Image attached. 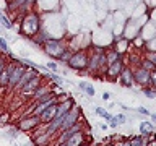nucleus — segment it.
I'll return each mask as SVG.
<instances>
[{"instance_id":"obj_23","label":"nucleus","mask_w":156,"mask_h":146,"mask_svg":"<svg viewBox=\"0 0 156 146\" xmlns=\"http://www.w3.org/2000/svg\"><path fill=\"white\" fill-rule=\"evenodd\" d=\"M148 60L153 63V65L156 67V54L154 52H151V54H148Z\"/></svg>"},{"instance_id":"obj_19","label":"nucleus","mask_w":156,"mask_h":146,"mask_svg":"<svg viewBox=\"0 0 156 146\" xmlns=\"http://www.w3.org/2000/svg\"><path fill=\"white\" fill-rule=\"evenodd\" d=\"M96 114L101 115V117H104V120H111V119H112V115H111L107 110L102 109V107H98V109H96Z\"/></svg>"},{"instance_id":"obj_12","label":"nucleus","mask_w":156,"mask_h":146,"mask_svg":"<svg viewBox=\"0 0 156 146\" xmlns=\"http://www.w3.org/2000/svg\"><path fill=\"white\" fill-rule=\"evenodd\" d=\"M133 78H135V81L136 83H140V85H150V71L146 70V68H140L136 73H133Z\"/></svg>"},{"instance_id":"obj_7","label":"nucleus","mask_w":156,"mask_h":146,"mask_svg":"<svg viewBox=\"0 0 156 146\" xmlns=\"http://www.w3.org/2000/svg\"><path fill=\"white\" fill-rule=\"evenodd\" d=\"M41 83H42V76L41 75H36V76L31 78V80H29L26 85L21 88V92H23V94H33V92L36 91L39 86H41Z\"/></svg>"},{"instance_id":"obj_5","label":"nucleus","mask_w":156,"mask_h":146,"mask_svg":"<svg viewBox=\"0 0 156 146\" xmlns=\"http://www.w3.org/2000/svg\"><path fill=\"white\" fill-rule=\"evenodd\" d=\"M107 63V57H106V54L104 52H94L93 54V57L88 60V68H90L91 71H96V70H99V68H102Z\"/></svg>"},{"instance_id":"obj_3","label":"nucleus","mask_w":156,"mask_h":146,"mask_svg":"<svg viewBox=\"0 0 156 146\" xmlns=\"http://www.w3.org/2000/svg\"><path fill=\"white\" fill-rule=\"evenodd\" d=\"M80 122V109L73 104V107L70 110L65 114V117H63V122H62V125H60V130H58V133L63 130H68L70 127H73L75 123H78Z\"/></svg>"},{"instance_id":"obj_29","label":"nucleus","mask_w":156,"mask_h":146,"mask_svg":"<svg viewBox=\"0 0 156 146\" xmlns=\"http://www.w3.org/2000/svg\"><path fill=\"white\" fill-rule=\"evenodd\" d=\"M0 29H2V28H0Z\"/></svg>"},{"instance_id":"obj_18","label":"nucleus","mask_w":156,"mask_h":146,"mask_svg":"<svg viewBox=\"0 0 156 146\" xmlns=\"http://www.w3.org/2000/svg\"><path fill=\"white\" fill-rule=\"evenodd\" d=\"M78 88L85 91L88 96H94V88H93V85H90V83H85V81H81V83H78Z\"/></svg>"},{"instance_id":"obj_16","label":"nucleus","mask_w":156,"mask_h":146,"mask_svg":"<svg viewBox=\"0 0 156 146\" xmlns=\"http://www.w3.org/2000/svg\"><path fill=\"white\" fill-rule=\"evenodd\" d=\"M49 92H52V91H51V88H49V86H39L37 89L33 92V99H34V101H39L42 96L49 94Z\"/></svg>"},{"instance_id":"obj_20","label":"nucleus","mask_w":156,"mask_h":146,"mask_svg":"<svg viewBox=\"0 0 156 146\" xmlns=\"http://www.w3.org/2000/svg\"><path fill=\"white\" fill-rule=\"evenodd\" d=\"M143 94H145L146 97H150V99H154V97H156V91L150 89V88H145V89H143Z\"/></svg>"},{"instance_id":"obj_25","label":"nucleus","mask_w":156,"mask_h":146,"mask_svg":"<svg viewBox=\"0 0 156 146\" xmlns=\"http://www.w3.org/2000/svg\"><path fill=\"white\" fill-rule=\"evenodd\" d=\"M138 112H140V114H143V115H150V112L146 110L145 107H138Z\"/></svg>"},{"instance_id":"obj_21","label":"nucleus","mask_w":156,"mask_h":146,"mask_svg":"<svg viewBox=\"0 0 156 146\" xmlns=\"http://www.w3.org/2000/svg\"><path fill=\"white\" fill-rule=\"evenodd\" d=\"M0 50H2V52H7L8 50V46H7V42H5L3 37H0Z\"/></svg>"},{"instance_id":"obj_6","label":"nucleus","mask_w":156,"mask_h":146,"mask_svg":"<svg viewBox=\"0 0 156 146\" xmlns=\"http://www.w3.org/2000/svg\"><path fill=\"white\" fill-rule=\"evenodd\" d=\"M26 71V67L21 65L20 62L15 63V67H13V71H12V75H10V81H8V88H15L18 85V81L21 80V76H23V73Z\"/></svg>"},{"instance_id":"obj_15","label":"nucleus","mask_w":156,"mask_h":146,"mask_svg":"<svg viewBox=\"0 0 156 146\" xmlns=\"http://www.w3.org/2000/svg\"><path fill=\"white\" fill-rule=\"evenodd\" d=\"M120 75H122V85L124 86H132L133 85V73H132L129 68H124Z\"/></svg>"},{"instance_id":"obj_11","label":"nucleus","mask_w":156,"mask_h":146,"mask_svg":"<svg viewBox=\"0 0 156 146\" xmlns=\"http://www.w3.org/2000/svg\"><path fill=\"white\" fill-rule=\"evenodd\" d=\"M122 70H124V63H122V58L119 57L117 60H114L112 63H109L107 65V75L109 76H117L120 75Z\"/></svg>"},{"instance_id":"obj_4","label":"nucleus","mask_w":156,"mask_h":146,"mask_svg":"<svg viewBox=\"0 0 156 146\" xmlns=\"http://www.w3.org/2000/svg\"><path fill=\"white\" fill-rule=\"evenodd\" d=\"M68 65L73 70H83L88 67V55L83 50H78L75 54H72V57L68 58Z\"/></svg>"},{"instance_id":"obj_24","label":"nucleus","mask_w":156,"mask_h":146,"mask_svg":"<svg viewBox=\"0 0 156 146\" xmlns=\"http://www.w3.org/2000/svg\"><path fill=\"white\" fill-rule=\"evenodd\" d=\"M47 68H49V70H52V71H55V70H57V65H55L54 62H49V63H47Z\"/></svg>"},{"instance_id":"obj_2","label":"nucleus","mask_w":156,"mask_h":146,"mask_svg":"<svg viewBox=\"0 0 156 146\" xmlns=\"http://www.w3.org/2000/svg\"><path fill=\"white\" fill-rule=\"evenodd\" d=\"M44 49H46V54H49L51 57H55V58H60L62 54L65 52V46L58 39H47L44 42Z\"/></svg>"},{"instance_id":"obj_14","label":"nucleus","mask_w":156,"mask_h":146,"mask_svg":"<svg viewBox=\"0 0 156 146\" xmlns=\"http://www.w3.org/2000/svg\"><path fill=\"white\" fill-rule=\"evenodd\" d=\"M154 133V125L151 122H141L140 123V135L143 136H151Z\"/></svg>"},{"instance_id":"obj_28","label":"nucleus","mask_w":156,"mask_h":146,"mask_svg":"<svg viewBox=\"0 0 156 146\" xmlns=\"http://www.w3.org/2000/svg\"><path fill=\"white\" fill-rule=\"evenodd\" d=\"M80 146H90V144H88V143H83V144H80Z\"/></svg>"},{"instance_id":"obj_22","label":"nucleus","mask_w":156,"mask_h":146,"mask_svg":"<svg viewBox=\"0 0 156 146\" xmlns=\"http://www.w3.org/2000/svg\"><path fill=\"white\" fill-rule=\"evenodd\" d=\"M150 83L156 88V70H153V71L150 73Z\"/></svg>"},{"instance_id":"obj_17","label":"nucleus","mask_w":156,"mask_h":146,"mask_svg":"<svg viewBox=\"0 0 156 146\" xmlns=\"http://www.w3.org/2000/svg\"><path fill=\"white\" fill-rule=\"evenodd\" d=\"M148 136H133V138L130 140V146H148Z\"/></svg>"},{"instance_id":"obj_26","label":"nucleus","mask_w":156,"mask_h":146,"mask_svg":"<svg viewBox=\"0 0 156 146\" xmlns=\"http://www.w3.org/2000/svg\"><path fill=\"white\" fill-rule=\"evenodd\" d=\"M117 146H130V141H122V143H119Z\"/></svg>"},{"instance_id":"obj_9","label":"nucleus","mask_w":156,"mask_h":146,"mask_svg":"<svg viewBox=\"0 0 156 146\" xmlns=\"http://www.w3.org/2000/svg\"><path fill=\"white\" fill-rule=\"evenodd\" d=\"M15 63L16 62H8L7 65H5V68L2 70V73H0V88H8L10 75H12V71H13Z\"/></svg>"},{"instance_id":"obj_8","label":"nucleus","mask_w":156,"mask_h":146,"mask_svg":"<svg viewBox=\"0 0 156 146\" xmlns=\"http://www.w3.org/2000/svg\"><path fill=\"white\" fill-rule=\"evenodd\" d=\"M39 123H41V119H39L37 115H28L24 117V119L20 122V128L21 130H33L34 127H37Z\"/></svg>"},{"instance_id":"obj_27","label":"nucleus","mask_w":156,"mask_h":146,"mask_svg":"<svg viewBox=\"0 0 156 146\" xmlns=\"http://www.w3.org/2000/svg\"><path fill=\"white\" fill-rule=\"evenodd\" d=\"M151 120H153V122H151V123H156V112H154L153 115H151Z\"/></svg>"},{"instance_id":"obj_10","label":"nucleus","mask_w":156,"mask_h":146,"mask_svg":"<svg viewBox=\"0 0 156 146\" xmlns=\"http://www.w3.org/2000/svg\"><path fill=\"white\" fill-rule=\"evenodd\" d=\"M57 106H58V102H54L52 106H49L47 109L44 110L41 115H39V119H41V123H51V122H52V119L55 117Z\"/></svg>"},{"instance_id":"obj_1","label":"nucleus","mask_w":156,"mask_h":146,"mask_svg":"<svg viewBox=\"0 0 156 146\" xmlns=\"http://www.w3.org/2000/svg\"><path fill=\"white\" fill-rule=\"evenodd\" d=\"M72 107H73V101H72V99H65L63 102H58L55 117L52 119L51 123H47L46 133H49V135L52 136V135H55L57 131L60 130V125H62V122H63V117H65V114L72 109Z\"/></svg>"},{"instance_id":"obj_13","label":"nucleus","mask_w":156,"mask_h":146,"mask_svg":"<svg viewBox=\"0 0 156 146\" xmlns=\"http://www.w3.org/2000/svg\"><path fill=\"white\" fill-rule=\"evenodd\" d=\"M83 143H86V140H85V131H83V130L78 131V133H75V135H72L70 138L65 141L67 146H80V144H83Z\"/></svg>"}]
</instances>
